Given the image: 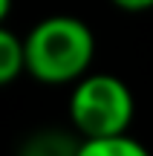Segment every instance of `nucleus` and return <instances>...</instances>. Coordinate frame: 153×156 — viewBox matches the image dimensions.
<instances>
[{
  "instance_id": "obj_1",
  "label": "nucleus",
  "mask_w": 153,
  "mask_h": 156,
  "mask_svg": "<svg viewBox=\"0 0 153 156\" xmlns=\"http://www.w3.org/2000/svg\"><path fill=\"white\" fill-rule=\"evenodd\" d=\"M96 58L92 29L81 17L52 15L23 38V73L40 84H72Z\"/></svg>"
},
{
  "instance_id": "obj_2",
  "label": "nucleus",
  "mask_w": 153,
  "mask_h": 156,
  "mask_svg": "<svg viewBox=\"0 0 153 156\" xmlns=\"http://www.w3.org/2000/svg\"><path fill=\"white\" fill-rule=\"evenodd\" d=\"M72 95H69V122H72L78 139L107 133H124L133 122V93L121 78L110 73L81 75L75 78Z\"/></svg>"
},
{
  "instance_id": "obj_3",
  "label": "nucleus",
  "mask_w": 153,
  "mask_h": 156,
  "mask_svg": "<svg viewBox=\"0 0 153 156\" xmlns=\"http://www.w3.org/2000/svg\"><path fill=\"white\" fill-rule=\"evenodd\" d=\"M78 156H144L142 142H136L130 133H107V136H90V139H78L75 147Z\"/></svg>"
},
{
  "instance_id": "obj_4",
  "label": "nucleus",
  "mask_w": 153,
  "mask_h": 156,
  "mask_svg": "<svg viewBox=\"0 0 153 156\" xmlns=\"http://www.w3.org/2000/svg\"><path fill=\"white\" fill-rule=\"evenodd\" d=\"M23 73V38L0 23V87L12 84Z\"/></svg>"
},
{
  "instance_id": "obj_5",
  "label": "nucleus",
  "mask_w": 153,
  "mask_h": 156,
  "mask_svg": "<svg viewBox=\"0 0 153 156\" xmlns=\"http://www.w3.org/2000/svg\"><path fill=\"white\" fill-rule=\"evenodd\" d=\"M110 3L124 9V12H148V9H153V0H110Z\"/></svg>"
},
{
  "instance_id": "obj_6",
  "label": "nucleus",
  "mask_w": 153,
  "mask_h": 156,
  "mask_svg": "<svg viewBox=\"0 0 153 156\" xmlns=\"http://www.w3.org/2000/svg\"><path fill=\"white\" fill-rule=\"evenodd\" d=\"M9 12H12V0H0V23H6Z\"/></svg>"
}]
</instances>
